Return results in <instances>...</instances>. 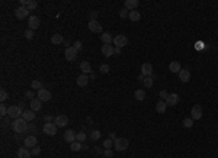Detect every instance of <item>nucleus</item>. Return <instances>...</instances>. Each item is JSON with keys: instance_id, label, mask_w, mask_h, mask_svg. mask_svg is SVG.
Wrapping results in <instances>:
<instances>
[{"instance_id": "f257e3e1", "label": "nucleus", "mask_w": 218, "mask_h": 158, "mask_svg": "<svg viewBox=\"0 0 218 158\" xmlns=\"http://www.w3.org/2000/svg\"><path fill=\"white\" fill-rule=\"evenodd\" d=\"M10 128L16 134H25V132L28 131V122L23 119V118H17V119H15L12 122Z\"/></svg>"}, {"instance_id": "f03ea898", "label": "nucleus", "mask_w": 218, "mask_h": 158, "mask_svg": "<svg viewBox=\"0 0 218 158\" xmlns=\"http://www.w3.org/2000/svg\"><path fill=\"white\" fill-rule=\"evenodd\" d=\"M128 147H129V141L127 139V138H124V136L117 138L115 142H113L115 151H125V149H128Z\"/></svg>"}, {"instance_id": "7ed1b4c3", "label": "nucleus", "mask_w": 218, "mask_h": 158, "mask_svg": "<svg viewBox=\"0 0 218 158\" xmlns=\"http://www.w3.org/2000/svg\"><path fill=\"white\" fill-rule=\"evenodd\" d=\"M23 112H25V110H23L22 106H9L7 115H9V118H12V119L15 120V119H17V118H21V115H22Z\"/></svg>"}, {"instance_id": "20e7f679", "label": "nucleus", "mask_w": 218, "mask_h": 158, "mask_svg": "<svg viewBox=\"0 0 218 158\" xmlns=\"http://www.w3.org/2000/svg\"><path fill=\"white\" fill-rule=\"evenodd\" d=\"M15 16H16V19H26V17H29L28 7H25V6L16 7V9H15Z\"/></svg>"}, {"instance_id": "39448f33", "label": "nucleus", "mask_w": 218, "mask_h": 158, "mask_svg": "<svg viewBox=\"0 0 218 158\" xmlns=\"http://www.w3.org/2000/svg\"><path fill=\"white\" fill-rule=\"evenodd\" d=\"M128 44V38L125 36V35H117L115 38H113V45L117 47V48H122L125 45Z\"/></svg>"}, {"instance_id": "423d86ee", "label": "nucleus", "mask_w": 218, "mask_h": 158, "mask_svg": "<svg viewBox=\"0 0 218 158\" xmlns=\"http://www.w3.org/2000/svg\"><path fill=\"white\" fill-rule=\"evenodd\" d=\"M190 118L193 120H198L202 118V106L201 104H195V106L190 109Z\"/></svg>"}, {"instance_id": "0eeeda50", "label": "nucleus", "mask_w": 218, "mask_h": 158, "mask_svg": "<svg viewBox=\"0 0 218 158\" xmlns=\"http://www.w3.org/2000/svg\"><path fill=\"white\" fill-rule=\"evenodd\" d=\"M77 49L74 48V47H68V48H66V60L67 61H74L76 58H77Z\"/></svg>"}, {"instance_id": "6e6552de", "label": "nucleus", "mask_w": 218, "mask_h": 158, "mask_svg": "<svg viewBox=\"0 0 218 158\" xmlns=\"http://www.w3.org/2000/svg\"><path fill=\"white\" fill-rule=\"evenodd\" d=\"M39 25H41V21H39L38 16L32 15V16L28 17V26H29V29L35 31V29H38V28H39Z\"/></svg>"}, {"instance_id": "1a4fd4ad", "label": "nucleus", "mask_w": 218, "mask_h": 158, "mask_svg": "<svg viewBox=\"0 0 218 158\" xmlns=\"http://www.w3.org/2000/svg\"><path fill=\"white\" fill-rule=\"evenodd\" d=\"M38 99L41 102H50L51 100V92L47 88H41L38 90Z\"/></svg>"}, {"instance_id": "9d476101", "label": "nucleus", "mask_w": 218, "mask_h": 158, "mask_svg": "<svg viewBox=\"0 0 218 158\" xmlns=\"http://www.w3.org/2000/svg\"><path fill=\"white\" fill-rule=\"evenodd\" d=\"M54 122H55L57 128H66V126H67V123H68V118L66 116V115H58Z\"/></svg>"}, {"instance_id": "9b49d317", "label": "nucleus", "mask_w": 218, "mask_h": 158, "mask_svg": "<svg viewBox=\"0 0 218 158\" xmlns=\"http://www.w3.org/2000/svg\"><path fill=\"white\" fill-rule=\"evenodd\" d=\"M87 26H89V31H90V32H95V33L102 32V25H101L99 22H98L96 19H92V21L89 22V25H87Z\"/></svg>"}, {"instance_id": "f8f14e48", "label": "nucleus", "mask_w": 218, "mask_h": 158, "mask_svg": "<svg viewBox=\"0 0 218 158\" xmlns=\"http://www.w3.org/2000/svg\"><path fill=\"white\" fill-rule=\"evenodd\" d=\"M44 132L47 135L54 136L57 134V125L55 123H44Z\"/></svg>"}, {"instance_id": "ddd939ff", "label": "nucleus", "mask_w": 218, "mask_h": 158, "mask_svg": "<svg viewBox=\"0 0 218 158\" xmlns=\"http://www.w3.org/2000/svg\"><path fill=\"white\" fill-rule=\"evenodd\" d=\"M36 142H38L36 136H34V135H28L26 138H25L23 144H25V147H26V148H35V147H36Z\"/></svg>"}, {"instance_id": "4468645a", "label": "nucleus", "mask_w": 218, "mask_h": 158, "mask_svg": "<svg viewBox=\"0 0 218 158\" xmlns=\"http://www.w3.org/2000/svg\"><path fill=\"white\" fill-rule=\"evenodd\" d=\"M141 74H144L145 77H151L153 76V66L150 62H144L141 66Z\"/></svg>"}, {"instance_id": "2eb2a0df", "label": "nucleus", "mask_w": 218, "mask_h": 158, "mask_svg": "<svg viewBox=\"0 0 218 158\" xmlns=\"http://www.w3.org/2000/svg\"><path fill=\"white\" fill-rule=\"evenodd\" d=\"M178 102H179V94H176V93H170L169 97L166 99V104L167 106H176Z\"/></svg>"}, {"instance_id": "dca6fc26", "label": "nucleus", "mask_w": 218, "mask_h": 158, "mask_svg": "<svg viewBox=\"0 0 218 158\" xmlns=\"http://www.w3.org/2000/svg\"><path fill=\"white\" fill-rule=\"evenodd\" d=\"M76 135H77V134L73 131V129H68V131L64 132V136H63V138H64V141H66V142L71 144V142L76 141Z\"/></svg>"}, {"instance_id": "f3484780", "label": "nucleus", "mask_w": 218, "mask_h": 158, "mask_svg": "<svg viewBox=\"0 0 218 158\" xmlns=\"http://www.w3.org/2000/svg\"><path fill=\"white\" fill-rule=\"evenodd\" d=\"M42 107V102L39 100V99H34V100H31L29 102V109L34 110V112H39Z\"/></svg>"}, {"instance_id": "a211bd4d", "label": "nucleus", "mask_w": 218, "mask_h": 158, "mask_svg": "<svg viewBox=\"0 0 218 158\" xmlns=\"http://www.w3.org/2000/svg\"><path fill=\"white\" fill-rule=\"evenodd\" d=\"M179 80L182 83H188L190 80V73L189 70H186V68H182L179 71Z\"/></svg>"}, {"instance_id": "6ab92c4d", "label": "nucleus", "mask_w": 218, "mask_h": 158, "mask_svg": "<svg viewBox=\"0 0 218 158\" xmlns=\"http://www.w3.org/2000/svg\"><path fill=\"white\" fill-rule=\"evenodd\" d=\"M140 5V2L138 0H125V9L127 10H137V7Z\"/></svg>"}, {"instance_id": "aec40b11", "label": "nucleus", "mask_w": 218, "mask_h": 158, "mask_svg": "<svg viewBox=\"0 0 218 158\" xmlns=\"http://www.w3.org/2000/svg\"><path fill=\"white\" fill-rule=\"evenodd\" d=\"M76 83H77L78 87H86L87 83H89V77H87V74H80V76L77 77Z\"/></svg>"}, {"instance_id": "412c9836", "label": "nucleus", "mask_w": 218, "mask_h": 158, "mask_svg": "<svg viewBox=\"0 0 218 158\" xmlns=\"http://www.w3.org/2000/svg\"><path fill=\"white\" fill-rule=\"evenodd\" d=\"M32 152L29 151V148H19L17 149V158H31Z\"/></svg>"}, {"instance_id": "4be33fe9", "label": "nucleus", "mask_w": 218, "mask_h": 158, "mask_svg": "<svg viewBox=\"0 0 218 158\" xmlns=\"http://www.w3.org/2000/svg\"><path fill=\"white\" fill-rule=\"evenodd\" d=\"M80 70H82L83 74H89V73H92V66H90L89 61H82V62H80Z\"/></svg>"}, {"instance_id": "5701e85b", "label": "nucleus", "mask_w": 218, "mask_h": 158, "mask_svg": "<svg viewBox=\"0 0 218 158\" xmlns=\"http://www.w3.org/2000/svg\"><path fill=\"white\" fill-rule=\"evenodd\" d=\"M22 118L26 120V122H32V120L35 119V112L34 110H31V109L25 110V112L22 113Z\"/></svg>"}, {"instance_id": "b1692460", "label": "nucleus", "mask_w": 218, "mask_h": 158, "mask_svg": "<svg viewBox=\"0 0 218 158\" xmlns=\"http://www.w3.org/2000/svg\"><path fill=\"white\" fill-rule=\"evenodd\" d=\"M169 70L172 71V73H178V74H179V71L182 70V66H180L179 61H172V62L169 64Z\"/></svg>"}, {"instance_id": "393cba45", "label": "nucleus", "mask_w": 218, "mask_h": 158, "mask_svg": "<svg viewBox=\"0 0 218 158\" xmlns=\"http://www.w3.org/2000/svg\"><path fill=\"white\" fill-rule=\"evenodd\" d=\"M113 51H115V48L112 47V45H102V54L105 55V57H111L112 54H113Z\"/></svg>"}, {"instance_id": "a878e982", "label": "nucleus", "mask_w": 218, "mask_h": 158, "mask_svg": "<svg viewBox=\"0 0 218 158\" xmlns=\"http://www.w3.org/2000/svg\"><path fill=\"white\" fill-rule=\"evenodd\" d=\"M51 42L54 45H60V44H64V38H63L61 33H54L51 36Z\"/></svg>"}, {"instance_id": "bb28decb", "label": "nucleus", "mask_w": 218, "mask_h": 158, "mask_svg": "<svg viewBox=\"0 0 218 158\" xmlns=\"http://www.w3.org/2000/svg\"><path fill=\"white\" fill-rule=\"evenodd\" d=\"M101 41L105 45H111V42H113V38H112V35L109 32H103L101 36Z\"/></svg>"}, {"instance_id": "cd10ccee", "label": "nucleus", "mask_w": 218, "mask_h": 158, "mask_svg": "<svg viewBox=\"0 0 218 158\" xmlns=\"http://www.w3.org/2000/svg\"><path fill=\"white\" fill-rule=\"evenodd\" d=\"M166 109H167V104H166V102L164 100H159L156 104V110L159 112V113H164L166 112Z\"/></svg>"}, {"instance_id": "c85d7f7f", "label": "nucleus", "mask_w": 218, "mask_h": 158, "mask_svg": "<svg viewBox=\"0 0 218 158\" xmlns=\"http://www.w3.org/2000/svg\"><path fill=\"white\" fill-rule=\"evenodd\" d=\"M129 21H132V22H138L141 19V15H140V12L138 10H131L129 12Z\"/></svg>"}, {"instance_id": "c756f323", "label": "nucleus", "mask_w": 218, "mask_h": 158, "mask_svg": "<svg viewBox=\"0 0 218 158\" xmlns=\"http://www.w3.org/2000/svg\"><path fill=\"white\" fill-rule=\"evenodd\" d=\"M134 97L138 100V102H143L145 99V92L144 90H141V88H138V90H135V93H134Z\"/></svg>"}, {"instance_id": "7c9ffc66", "label": "nucleus", "mask_w": 218, "mask_h": 158, "mask_svg": "<svg viewBox=\"0 0 218 158\" xmlns=\"http://www.w3.org/2000/svg\"><path fill=\"white\" fill-rule=\"evenodd\" d=\"M83 148V145H82V142H78V141H74L70 144V149L71 151H80Z\"/></svg>"}, {"instance_id": "2f4dec72", "label": "nucleus", "mask_w": 218, "mask_h": 158, "mask_svg": "<svg viewBox=\"0 0 218 158\" xmlns=\"http://www.w3.org/2000/svg\"><path fill=\"white\" fill-rule=\"evenodd\" d=\"M101 136H102V134L99 131H92L90 132V139H92V141H99V139H101Z\"/></svg>"}, {"instance_id": "473e14b6", "label": "nucleus", "mask_w": 218, "mask_h": 158, "mask_svg": "<svg viewBox=\"0 0 218 158\" xmlns=\"http://www.w3.org/2000/svg\"><path fill=\"white\" fill-rule=\"evenodd\" d=\"M87 139V135H86V132H78L77 135H76V141H78V142H84Z\"/></svg>"}, {"instance_id": "72a5a7b5", "label": "nucleus", "mask_w": 218, "mask_h": 158, "mask_svg": "<svg viewBox=\"0 0 218 158\" xmlns=\"http://www.w3.org/2000/svg\"><path fill=\"white\" fill-rule=\"evenodd\" d=\"M193 126V119L192 118H186V119H183V128H192Z\"/></svg>"}, {"instance_id": "f704fd0d", "label": "nucleus", "mask_w": 218, "mask_h": 158, "mask_svg": "<svg viewBox=\"0 0 218 158\" xmlns=\"http://www.w3.org/2000/svg\"><path fill=\"white\" fill-rule=\"evenodd\" d=\"M31 88H38V90H41V88H44V86H42V83L39 81V80H34V81L31 83Z\"/></svg>"}, {"instance_id": "c9c22d12", "label": "nucleus", "mask_w": 218, "mask_h": 158, "mask_svg": "<svg viewBox=\"0 0 218 158\" xmlns=\"http://www.w3.org/2000/svg\"><path fill=\"white\" fill-rule=\"evenodd\" d=\"M143 84H144V87L150 88L151 86H153V77H145V80L143 81Z\"/></svg>"}, {"instance_id": "e433bc0d", "label": "nucleus", "mask_w": 218, "mask_h": 158, "mask_svg": "<svg viewBox=\"0 0 218 158\" xmlns=\"http://www.w3.org/2000/svg\"><path fill=\"white\" fill-rule=\"evenodd\" d=\"M99 71H101L102 74H108V73H109V64H101Z\"/></svg>"}, {"instance_id": "4c0bfd02", "label": "nucleus", "mask_w": 218, "mask_h": 158, "mask_svg": "<svg viewBox=\"0 0 218 158\" xmlns=\"http://www.w3.org/2000/svg\"><path fill=\"white\" fill-rule=\"evenodd\" d=\"M103 147H105V149H111L113 147V141L112 139H105L103 141Z\"/></svg>"}, {"instance_id": "58836bf2", "label": "nucleus", "mask_w": 218, "mask_h": 158, "mask_svg": "<svg viewBox=\"0 0 218 158\" xmlns=\"http://www.w3.org/2000/svg\"><path fill=\"white\" fill-rule=\"evenodd\" d=\"M34 36H35V32L32 29H26V31H25V38L26 39H32Z\"/></svg>"}, {"instance_id": "ea45409f", "label": "nucleus", "mask_w": 218, "mask_h": 158, "mask_svg": "<svg viewBox=\"0 0 218 158\" xmlns=\"http://www.w3.org/2000/svg\"><path fill=\"white\" fill-rule=\"evenodd\" d=\"M36 6H38V2H35V0H29L28 10H34V9H36Z\"/></svg>"}, {"instance_id": "a19ab883", "label": "nucleus", "mask_w": 218, "mask_h": 158, "mask_svg": "<svg viewBox=\"0 0 218 158\" xmlns=\"http://www.w3.org/2000/svg\"><path fill=\"white\" fill-rule=\"evenodd\" d=\"M7 97H9L7 92H6L5 88H2V92H0V100H2V102H6V100H7Z\"/></svg>"}, {"instance_id": "79ce46f5", "label": "nucleus", "mask_w": 218, "mask_h": 158, "mask_svg": "<svg viewBox=\"0 0 218 158\" xmlns=\"http://www.w3.org/2000/svg\"><path fill=\"white\" fill-rule=\"evenodd\" d=\"M119 16L122 17V19H125V17H128V16H129L128 10H127L125 7H124V9H121V10H119Z\"/></svg>"}, {"instance_id": "37998d69", "label": "nucleus", "mask_w": 218, "mask_h": 158, "mask_svg": "<svg viewBox=\"0 0 218 158\" xmlns=\"http://www.w3.org/2000/svg\"><path fill=\"white\" fill-rule=\"evenodd\" d=\"M7 112H9V109H7V107L5 106V103H3L2 106H0V115H2V116H6Z\"/></svg>"}, {"instance_id": "c03bdc74", "label": "nucleus", "mask_w": 218, "mask_h": 158, "mask_svg": "<svg viewBox=\"0 0 218 158\" xmlns=\"http://www.w3.org/2000/svg\"><path fill=\"white\" fill-rule=\"evenodd\" d=\"M169 94H170V93H167V90H162V92H160V99L166 102V99L169 97Z\"/></svg>"}, {"instance_id": "a18cd8bd", "label": "nucleus", "mask_w": 218, "mask_h": 158, "mask_svg": "<svg viewBox=\"0 0 218 158\" xmlns=\"http://www.w3.org/2000/svg\"><path fill=\"white\" fill-rule=\"evenodd\" d=\"M103 157H106V158H112V157H113V152H112L111 149H105V152H103Z\"/></svg>"}, {"instance_id": "49530a36", "label": "nucleus", "mask_w": 218, "mask_h": 158, "mask_svg": "<svg viewBox=\"0 0 218 158\" xmlns=\"http://www.w3.org/2000/svg\"><path fill=\"white\" fill-rule=\"evenodd\" d=\"M25 96H26V99H29V100H34V99H35V97H34V93L31 92V90L25 93Z\"/></svg>"}, {"instance_id": "de8ad7c7", "label": "nucleus", "mask_w": 218, "mask_h": 158, "mask_svg": "<svg viewBox=\"0 0 218 158\" xmlns=\"http://www.w3.org/2000/svg\"><path fill=\"white\" fill-rule=\"evenodd\" d=\"M44 120H45V123H52V116H50V115H47V116H45L44 118Z\"/></svg>"}, {"instance_id": "09e8293b", "label": "nucleus", "mask_w": 218, "mask_h": 158, "mask_svg": "<svg viewBox=\"0 0 218 158\" xmlns=\"http://www.w3.org/2000/svg\"><path fill=\"white\" fill-rule=\"evenodd\" d=\"M73 47L78 51V49H82V42H80V41H74V45H73Z\"/></svg>"}, {"instance_id": "8fccbe9b", "label": "nucleus", "mask_w": 218, "mask_h": 158, "mask_svg": "<svg viewBox=\"0 0 218 158\" xmlns=\"http://www.w3.org/2000/svg\"><path fill=\"white\" fill-rule=\"evenodd\" d=\"M39 154H41V149H39L38 147L32 148V155H39Z\"/></svg>"}, {"instance_id": "3c124183", "label": "nucleus", "mask_w": 218, "mask_h": 158, "mask_svg": "<svg viewBox=\"0 0 218 158\" xmlns=\"http://www.w3.org/2000/svg\"><path fill=\"white\" fill-rule=\"evenodd\" d=\"M137 80H138V81H144V80H145V76H144V74H140V76L137 77Z\"/></svg>"}, {"instance_id": "603ef678", "label": "nucleus", "mask_w": 218, "mask_h": 158, "mask_svg": "<svg viewBox=\"0 0 218 158\" xmlns=\"http://www.w3.org/2000/svg\"><path fill=\"white\" fill-rule=\"evenodd\" d=\"M109 139H112V141H115V139H117V135H115L113 132H111V134H109Z\"/></svg>"}, {"instance_id": "864d4df0", "label": "nucleus", "mask_w": 218, "mask_h": 158, "mask_svg": "<svg viewBox=\"0 0 218 158\" xmlns=\"http://www.w3.org/2000/svg\"><path fill=\"white\" fill-rule=\"evenodd\" d=\"M121 54V48H117L115 47V51H113V55H119Z\"/></svg>"}, {"instance_id": "5fc2aeb1", "label": "nucleus", "mask_w": 218, "mask_h": 158, "mask_svg": "<svg viewBox=\"0 0 218 158\" xmlns=\"http://www.w3.org/2000/svg\"><path fill=\"white\" fill-rule=\"evenodd\" d=\"M29 0H21V6H28Z\"/></svg>"}, {"instance_id": "6e6d98bb", "label": "nucleus", "mask_w": 218, "mask_h": 158, "mask_svg": "<svg viewBox=\"0 0 218 158\" xmlns=\"http://www.w3.org/2000/svg\"><path fill=\"white\" fill-rule=\"evenodd\" d=\"M9 123H10V122H9V119H5V120H3V126H5V128L9 125ZM10 125H12V123H10Z\"/></svg>"}, {"instance_id": "4d7b16f0", "label": "nucleus", "mask_w": 218, "mask_h": 158, "mask_svg": "<svg viewBox=\"0 0 218 158\" xmlns=\"http://www.w3.org/2000/svg\"><path fill=\"white\" fill-rule=\"evenodd\" d=\"M28 131H31V132H35V126H34V125L28 126Z\"/></svg>"}, {"instance_id": "13d9d810", "label": "nucleus", "mask_w": 218, "mask_h": 158, "mask_svg": "<svg viewBox=\"0 0 218 158\" xmlns=\"http://www.w3.org/2000/svg\"><path fill=\"white\" fill-rule=\"evenodd\" d=\"M90 78H92V80H95V78H96V74H95V73H90Z\"/></svg>"}, {"instance_id": "bf43d9fd", "label": "nucleus", "mask_w": 218, "mask_h": 158, "mask_svg": "<svg viewBox=\"0 0 218 158\" xmlns=\"http://www.w3.org/2000/svg\"><path fill=\"white\" fill-rule=\"evenodd\" d=\"M196 49H202V44L199 42V44H196Z\"/></svg>"}, {"instance_id": "052dcab7", "label": "nucleus", "mask_w": 218, "mask_h": 158, "mask_svg": "<svg viewBox=\"0 0 218 158\" xmlns=\"http://www.w3.org/2000/svg\"><path fill=\"white\" fill-rule=\"evenodd\" d=\"M90 15H92V17H96V16H98V12H92Z\"/></svg>"}]
</instances>
